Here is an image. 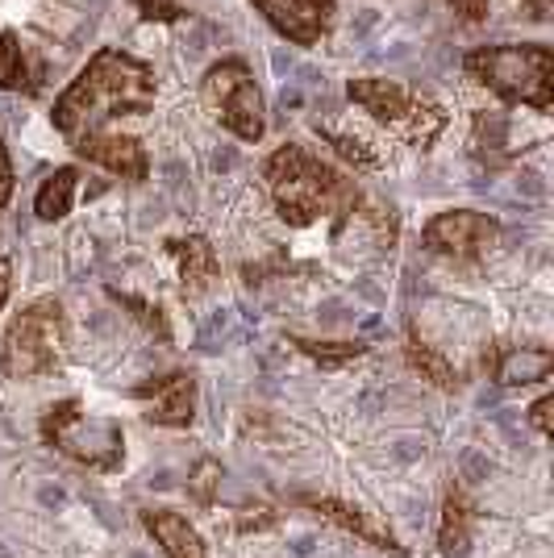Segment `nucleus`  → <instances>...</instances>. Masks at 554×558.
Listing matches in <instances>:
<instances>
[{"mask_svg":"<svg viewBox=\"0 0 554 558\" xmlns=\"http://www.w3.org/2000/svg\"><path fill=\"white\" fill-rule=\"evenodd\" d=\"M467 471H471V475H475V480H471V484H480V480H484L487 471H492V466L484 463V459H475V454H471V459H467Z\"/></svg>","mask_w":554,"mask_h":558,"instance_id":"cd10ccee","label":"nucleus"},{"mask_svg":"<svg viewBox=\"0 0 554 558\" xmlns=\"http://www.w3.org/2000/svg\"><path fill=\"white\" fill-rule=\"evenodd\" d=\"M68 354V317L59 301H34L13 317L0 347V372L9 379H34L63 363Z\"/></svg>","mask_w":554,"mask_h":558,"instance_id":"39448f33","label":"nucleus"},{"mask_svg":"<svg viewBox=\"0 0 554 558\" xmlns=\"http://www.w3.org/2000/svg\"><path fill=\"white\" fill-rule=\"evenodd\" d=\"M455 13H459L462 22H484L487 17V0H446Z\"/></svg>","mask_w":554,"mask_h":558,"instance_id":"b1692460","label":"nucleus"},{"mask_svg":"<svg viewBox=\"0 0 554 558\" xmlns=\"http://www.w3.org/2000/svg\"><path fill=\"white\" fill-rule=\"evenodd\" d=\"M146 530H150L155 542L167 550V558H205V542L188 525L184 512H176V509L146 512Z\"/></svg>","mask_w":554,"mask_h":558,"instance_id":"4468645a","label":"nucleus"},{"mask_svg":"<svg viewBox=\"0 0 554 558\" xmlns=\"http://www.w3.org/2000/svg\"><path fill=\"white\" fill-rule=\"evenodd\" d=\"M205 105L213 109V117L230 130L233 138L258 142L267 130V109H263V93L254 84L251 68L242 59H226V63H213L205 71Z\"/></svg>","mask_w":554,"mask_h":558,"instance_id":"0eeeda50","label":"nucleus"},{"mask_svg":"<svg viewBox=\"0 0 554 558\" xmlns=\"http://www.w3.org/2000/svg\"><path fill=\"white\" fill-rule=\"evenodd\" d=\"M347 96L409 146H430L446 130V109L438 100H430L425 93H413V88H405L396 80H375V75L350 80Z\"/></svg>","mask_w":554,"mask_h":558,"instance_id":"20e7f679","label":"nucleus"},{"mask_svg":"<svg viewBox=\"0 0 554 558\" xmlns=\"http://www.w3.org/2000/svg\"><path fill=\"white\" fill-rule=\"evenodd\" d=\"M297 347H301L309 359L325 363V367H342V363L363 354V342H309V338H297Z\"/></svg>","mask_w":554,"mask_h":558,"instance_id":"aec40b11","label":"nucleus"},{"mask_svg":"<svg viewBox=\"0 0 554 558\" xmlns=\"http://www.w3.org/2000/svg\"><path fill=\"white\" fill-rule=\"evenodd\" d=\"M130 4L142 9L146 22H180V17H184V9L171 4V0H130Z\"/></svg>","mask_w":554,"mask_h":558,"instance_id":"4be33fe9","label":"nucleus"},{"mask_svg":"<svg viewBox=\"0 0 554 558\" xmlns=\"http://www.w3.org/2000/svg\"><path fill=\"white\" fill-rule=\"evenodd\" d=\"M425 246L434 251V255H446V258H480L484 251L496 246V238H501V226L487 217V213H475V209H446L438 213L430 226H425Z\"/></svg>","mask_w":554,"mask_h":558,"instance_id":"6e6552de","label":"nucleus"},{"mask_svg":"<svg viewBox=\"0 0 554 558\" xmlns=\"http://www.w3.org/2000/svg\"><path fill=\"white\" fill-rule=\"evenodd\" d=\"M43 438H47L59 454L93 466V471H117V466H121V446H125L121 425L109 417L84 413L80 400H59V404H50L47 417H43Z\"/></svg>","mask_w":554,"mask_h":558,"instance_id":"423d86ee","label":"nucleus"},{"mask_svg":"<svg viewBox=\"0 0 554 558\" xmlns=\"http://www.w3.org/2000/svg\"><path fill=\"white\" fill-rule=\"evenodd\" d=\"M134 558H142V555H134Z\"/></svg>","mask_w":554,"mask_h":558,"instance_id":"2f4dec72","label":"nucleus"},{"mask_svg":"<svg viewBox=\"0 0 554 558\" xmlns=\"http://www.w3.org/2000/svg\"><path fill=\"white\" fill-rule=\"evenodd\" d=\"M554 367V354L546 347H508L496 354L492 372H496V384L505 388H526V384H538L546 379Z\"/></svg>","mask_w":554,"mask_h":558,"instance_id":"ddd939ff","label":"nucleus"},{"mask_svg":"<svg viewBox=\"0 0 554 558\" xmlns=\"http://www.w3.org/2000/svg\"><path fill=\"white\" fill-rule=\"evenodd\" d=\"M38 500H43L47 509H59V505H63V488H43L38 492Z\"/></svg>","mask_w":554,"mask_h":558,"instance_id":"bb28decb","label":"nucleus"},{"mask_svg":"<svg viewBox=\"0 0 554 558\" xmlns=\"http://www.w3.org/2000/svg\"><path fill=\"white\" fill-rule=\"evenodd\" d=\"M4 296H9V283L0 279V308H4Z\"/></svg>","mask_w":554,"mask_h":558,"instance_id":"7c9ffc66","label":"nucleus"},{"mask_svg":"<svg viewBox=\"0 0 554 558\" xmlns=\"http://www.w3.org/2000/svg\"><path fill=\"white\" fill-rule=\"evenodd\" d=\"M267 187H272L276 213L297 230L322 221V217L347 221L359 205V192L347 175H338L334 167H325L301 146H279L267 159Z\"/></svg>","mask_w":554,"mask_h":558,"instance_id":"f03ea898","label":"nucleus"},{"mask_svg":"<svg viewBox=\"0 0 554 558\" xmlns=\"http://www.w3.org/2000/svg\"><path fill=\"white\" fill-rule=\"evenodd\" d=\"M75 184H80V171L75 167L50 171L47 180H43V187H38V196H34V213L43 221H63L71 213V201H75Z\"/></svg>","mask_w":554,"mask_h":558,"instance_id":"dca6fc26","label":"nucleus"},{"mask_svg":"<svg viewBox=\"0 0 554 558\" xmlns=\"http://www.w3.org/2000/svg\"><path fill=\"white\" fill-rule=\"evenodd\" d=\"M409 363H413L425 379H434L438 388H459V372H455V367H450L434 347H425L417 333L409 338Z\"/></svg>","mask_w":554,"mask_h":558,"instance_id":"6ab92c4d","label":"nucleus"},{"mask_svg":"<svg viewBox=\"0 0 554 558\" xmlns=\"http://www.w3.org/2000/svg\"><path fill=\"white\" fill-rule=\"evenodd\" d=\"M551 404H554L551 396H542V400L530 409V421L538 425V434H542V438H551Z\"/></svg>","mask_w":554,"mask_h":558,"instance_id":"393cba45","label":"nucleus"},{"mask_svg":"<svg viewBox=\"0 0 554 558\" xmlns=\"http://www.w3.org/2000/svg\"><path fill=\"white\" fill-rule=\"evenodd\" d=\"M467 75L484 84L508 105H530L533 113H546L554 105V59L542 43H508V47H480L462 59Z\"/></svg>","mask_w":554,"mask_h":558,"instance_id":"7ed1b4c3","label":"nucleus"},{"mask_svg":"<svg viewBox=\"0 0 554 558\" xmlns=\"http://www.w3.org/2000/svg\"><path fill=\"white\" fill-rule=\"evenodd\" d=\"M309 505H313L317 512H325L329 521H338V525H342V530H350V534L368 537L371 546H380V550H396V555H400L393 530H384L380 521H371L363 509H350V505H342V500H309Z\"/></svg>","mask_w":554,"mask_h":558,"instance_id":"2eb2a0df","label":"nucleus"},{"mask_svg":"<svg viewBox=\"0 0 554 558\" xmlns=\"http://www.w3.org/2000/svg\"><path fill=\"white\" fill-rule=\"evenodd\" d=\"M0 88L4 93H29V63H25V50L17 43V34L0 29Z\"/></svg>","mask_w":554,"mask_h":558,"instance_id":"a211bd4d","label":"nucleus"},{"mask_svg":"<svg viewBox=\"0 0 554 558\" xmlns=\"http://www.w3.org/2000/svg\"><path fill=\"white\" fill-rule=\"evenodd\" d=\"M217 484H221V463H213V459H201V463L192 466V480H188V488H192V496H196L201 505H213V496H217Z\"/></svg>","mask_w":554,"mask_h":558,"instance_id":"412c9836","label":"nucleus"},{"mask_svg":"<svg viewBox=\"0 0 554 558\" xmlns=\"http://www.w3.org/2000/svg\"><path fill=\"white\" fill-rule=\"evenodd\" d=\"M155 71L146 68L142 59L125 54V50H96L88 59V68L80 71L68 84V93L55 100V130L63 138H80V134H93L105 121L113 117H134L146 113L155 105Z\"/></svg>","mask_w":554,"mask_h":558,"instance_id":"f257e3e1","label":"nucleus"},{"mask_svg":"<svg viewBox=\"0 0 554 558\" xmlns=\"http://www.w3.org/2000/svg\"><path fill=\"white\" fill-rule=\"evenodd\" d=\"M438 546H442V558H467V550H471V509H467L462 492L446 496Z\"/></svg>","mask_w":554,"mask_h":558,"instance_id":"f3484780","label":"nucleus"},{"mask_svg":"<svg viewBox=\"0 0 554 558\" xmlns=\"http://www.w3.org/2000/svg\"><path fill=\"white\" fill-rule=\"evenodd\" d=\"M334 146H338V155L342 159H350L354 167H375L380 159L368 150V142H359V138H334Z\"/></svg>","mask_w":554,"mask_h":558,"instance_id":"5701e85b","label":"nucleus"},{"mask_svg":"<svg viewBox=\"0 0 554 558\" xmlns=\"http://www.w3.org/2000/svg\"><path fill=\"white\" fill-rule=\"evenodd\" d=\"M533 17H546V9H551V0H530Z\"/></svg>","mask_w":554,"mask_h":558,"instance_id":"c756f323","label":"nucleus"},{"mask_svg":"<svg viewBox=\"0 0 554 558\" xmlns=\"http://www.w3.org/2000/svg\"><path fill=\"white\" fill-rule=\"evenodd\" d=\"M292 550H297V555H313V537H297Z\"/></svg>","mask_w":554,"mask_h":558,"instance_id":"c85d7f7f","label":"nucleus"},{"mask_svg":"<svg viewBox=\"0 0 554 558\" xmlns=\"http://www.w3.org/2000/svg\"><path fill=\"white\" fill-rule=\"evenodd\" d=\"M9 196H13V163H9V150L0 146V209L9 205Z\"/></svg>","mask_w":554,"mask_h":558,"instance_id":"a878e982","label":"nucleus"},{"mask_svg":"<svg viewBox=\"0 0 554 558\" xmlns=\"http://www.w3.org/2000/svg\"><path fill=\"white\" fill-rule=\"evenodd\" d=\"M134 396L142 400V409H146V421H155V425L180 429L196 413V379L188 372H171L162 375V379H150Z\"/></svg>","mask_w":554,"mask_h":558,"instance_id":"9b49d317","label":"nucleus"},{"mask_svg":"<svg viewBox=\"0 0 554 558\" xmlns=\"http://www.w3.org/2000/svg\"><path fill=\"white\" fill-rule=\"evenodd\" d=\"M171 255L180 263V288H184L188 301L205 296L208 288H213V279H217L213 246H208L205 238H180V242H171Z\"/></svg>","mask_w":554,"mask_h":558,"instance_id":"f8f14e48","label":"nucleus"},{"mask_svg":"<svg viewBox=\"0 0 554 558\" xmlns=\"http://www.w3.org/2000/svg\"><path fill=\"white\" fill-rule=\"evenodd\" d=\"M75 142V155L80 159H88V163L105 167V171H113L121 180H134L142 184L146 180V171H150V159H146V146L138 138H125V134H80Z\"/></svg>","mask_w":554,"mask_h":558,"instance_id":"9d476101","label":"nucleus"},{"mask_svg":"<svg viewBox=\"0 0 554 558\" xmlns=\"http://www.w3.org/2000/svg\"><path fill=\"white\" fill-rule=\"evenodd\" d=\"M254 9L279 38H288L297 47H313L329 34L338 0H254Z\"/></svg>","mask_w":554,"mask_h":558,"instance_id":"1a4fd4ad","label":"nucleus"}]
</instances>
